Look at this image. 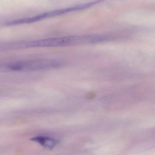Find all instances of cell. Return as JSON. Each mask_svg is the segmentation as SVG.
I'll use <instances>...</instances> for the list:
<instances>
[{"mask_svg": "<svg viewBox=\"0 0 155 155\" xmlns=\"http://www.w3.org/2000/svg\"><path fill=\"white\" fill-rule=\"evenodd\" d=\"M59 65L58 61L56 60L26 61L14 63L0 64V72L45 70L58 68Z\"/></svg>", "mask_w": 155, "mask_h": 155, "instance_id": "obj_1", "label": "cell"}, {"mask_svg": "<svg viewBox=\"0 0 155 155\" xmlns=\"http://www.w3.org/2000/svg\"><path fill=\"white\" fill-rule=\"evenodd\" d=\"M31 140L38 143L43 147L50 149L55 147L58 143V141L57 140L50 137L43 136H36L32 137Z\"/></svg>", "mask_w": 155, "mask_h": 155, "instance_id": "obj_3", "label": "cell"}, {"mask_svg": "<svg viewBox=\"0 0 155 155\" xmlns=\"http://www.w3.org/2000/svg\"><path fill=\"white\" fill-rule=\"evenodd\" d=\"M86 43V36L57 37L29 41L24 44L28 48L64 47Z\"/></svg>", "mask_w": 155, "mask_h": 155, "instance_id": "obj_2", "label": "cell"}]
</instances>
